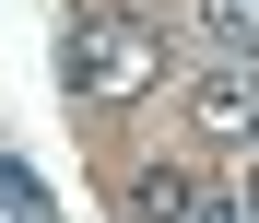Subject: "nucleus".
<instances>
[{
  "instance_id": "423d86ee",
  "label": "nucleus",
  "mask_w": 259,
  "mask_h": 223,
  "mask_svg": "<svg viewBox=\"0 0 259 223\" xmlns=\"http://www.w3.org/2000/svg\"><path fill=\"white\" fill-rule=\"evenodd\" d=\"M236 211H247V223H259V164H247V188H236Z\"/></svg>"
},
{
  "instance_id": "f03ea898",
  "label": "nucleus",
  "mask_w": 259,
  "mask_h": 223,
  "mask_svg": "<svg viewBox=\"0 0 259 223\" xmlns=\"http://www.w3.org/2000/svg\"><path fill=\"white\" fill-rule=\"evenodd\" d=\"M189 118L212 129V141H259V59H212L200 94H189Z\"/></svg>"
},
{
  "instance_id": "39448f33",
  "label": "nucleus",
  "mask_w": 259,
  "mask_h": 223,
  "mask_svg": "<svg viewBox=\"0 0 259 223\" xmlns=\"http://www.w3.org/2000/svg\"><path fill=\"white\" fill-rule=\"evenodd\" d=\"M177 223H247V211H236L224 188H189V211H177Z\"/></svg>"
},
{
  "instance_id": "7ed1b4c3",
  "label": "nucleus",
  "mask_w": 259,
  "mask_h": 223,
  "mask_svg": "<svg viewBox=\"0 0 259 223\" xmlns=\"http://www.w3.org/2000/svg\"><path fill=\"white\" fill-rule=\"evenodd\" d=\"M200 24H212L224 59H259V0H200Z\"/></svg>"
},
{
  "instance_id": "f257e3e1",
  "label": "nucleus",
  "mask_w": 259,
  "mask_h": 223,
  "mask_svg": "<svg viewBox=\"0 0 259 223\" xmlns=\"http://www.w3.org/2000/svg\"><path fill=\"white\" fill-rule=\"evenodd\" d=\"M59 71H71V94L130 106V94L165 71V35H153L142 12H118V0H82V12H71V35H59Z\"/></svg>"
},
{
  "instance_id": "20e7f679",
  "label": "nucleus",
  "mask_w": 259,
  "mask_h": 223,
  "mask_svg": "<svg viewBox=\"0 0 259 223\" xmlns=\"http://www.w3.org/2000/svg\"><path fill=\"white\" fill-rule=\"evenodd\" d=\"M130 211H142V223H177V211H189V176H177V164H153V176H142V200H130Z\"/></svg>"
}]
</instances>
